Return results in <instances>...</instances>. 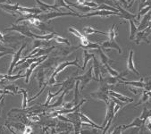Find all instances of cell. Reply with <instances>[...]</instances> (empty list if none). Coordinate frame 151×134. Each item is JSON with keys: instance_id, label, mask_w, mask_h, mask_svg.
<instances>
[{"instance_id": "obj_1", "label": "cell", "mask_w": 151, "mask_h": 134, "mask_svg": "<svg viewBox=\"0 0 151 134\" xmlns=\"http://www.w3.org/2000/svg\"><path fill=\"white\" fill-rule=\"evenodd\" d=\"M70 65H74L77 68H79L80 70L81 69V65L78 63V58L76 57L74 61H64L62 63H60L54 70V72L52 73V74L50 75V77L48 78V80L47 81V86H55V85H61V82H57V81L55 80V76L60 73L61 72H63L66 67L70 66Z\"/></svg>"}, {"instance_id": "obj_2", "label": "cell", "mask_w": 151, "mask_h": 134, "mask_svg": "<svg viewBox=\"0 0 151 134\" xmlns=\"http://www.w3.org/2000/svg\"><path fill=\"white\" fill-rule=\"evenodd\" d=\"M99 89L95 91L90 93L89 96L92 97L95 99L101 100L106 103V105L110 101V96H109V90L114 89V86H111L107 84L106 82L103 81L102 80L99 81Z\"/></svg>"}, {"instance_id": "obj_3", "label": "cell", "mask_w": 151, "mask_h": 134, "mask_svg": "<svg viewBox=\"0 0 151 134\" xmlns=\"http://www.w3.org/2000/svg\"><path fill=\"white\" fill-rule=\"evenodd\" d=\"M63 16H75V17H79L80 14L79 13H74V12H62V11H55V10H51L48 11L45 14H40L37 15V18L40 19V21L46 22H47L48 23H50V22L53 19H55L57 17H63Z\"/></svg>"}, {"instance_id": "obj_4", "label": "cell", "mask_w": 151, "mask_h": 134, "mask_svg": "<svg viewBox=\"0 0 151 134\" xmlns=\"http://www.w3.org/2000/svg\"><path fill=\"white\" fill-rule=\"evenodd\" d=\"M75 80H79L81 82V89L80 92L81 93L82 90L84 89V88L88 85V83L91 81H95L94 75H93V66H90L89 69L88 70V72H86L83 75L75 77Z\"/></svg>"}, {"instance_id": "obj_5", "label": "cell", "mask_w": 151, "mask_h": 134, "mask_svg": "<svg viewBox=\"0 0 151 134\" xmlns=\"http://www.w3.org/2000/svg\"><path fill=\"white\" fill-rule=\"evenodd\" d=\"M111 15H117L120 16L119 12H113L108 10H96L91 11L83 14H80L79 18H86V17H93V16H99V17H109Z\"/></svg>"}, {"instance_id": "obj_6", "label": "cell", "mask_w": 151, "mask_h": 134, "mask_svg": "<svg viewBox=\"0 0 151 134\" xmlns=\"http://www.w3.org/2000/svg\"><path fill=\"white\" fill-rule=\"evenodd\" d=\"M27 46V42H24L20 48L19 49L14 53L13 55V59H12V62H11V64L9 66V70H8V73L7 74H12V73L14 72V69L15 68V66L17 64V63L19 62V60L21 59V56H22V51L23 49L26 48Z\"/></svg>"}, {"instance_id": "obj_7", "label": "cell", "mask_w": 151, "mask_h": 134, "mask_svg": "<svg viewBox=\"0 0 151 134\" xmlns=\"http://www.w3.org/2000/svg\"><path fill=\"white\" fill-rule=\"evenodd\" d=\"M101 45V48L105 51V52H108L110 50L115 49L117 50L119 55H122L123 54V50L122 48L120 47V45L115 41V40H108L105 42H103Z\"/></svg>"}, {"instance_id": "obj_8", "label": "cell", "mask_w": 151, "mask_h": 134, "mask_svg": "<svg viewBox=\"0 0 151 134\" xmlns=\"http://www.w3.org/2000/svg\"><path fill=\"white\" fill-rule=\"evenodd\" d=\"M115 7L118 9L119 13H120V18L123 19V20H125V21H130V20H133L134 22L136 23V18H137V14H132L130 12H128L126 9H124L122 6H121L118 2H115Z\"/></svg>"}, {"instance_id": "obj_9", "label": "cell", "mask_w": 151, "mask_h": 134, "mask_svg": "<svg viewBox=\"0 0 151 134\" xmlns=\"http://www.w3.org/2000/svg\"><path fill=\"white\" fill-rule=\"evenodd\" d=\"M47 57H48V55H44V56H42L39 61H36V62L32 63L31 65H29V66L28 67V68L26 69V73H25V74H24V76H25V83H29V78H31V76H32V73L34 72V70L37 68V67H39V65H40L42 62H44Z\"/></svg>"}, {"instance_id": "obj_10", "label": "cell", "mask_w": 151, "mask_h": 134, "mask_svg": "<svg viewBox=\"0 0 151 134\" xmlns=\"http://www.w3.org/2000/svg\"><path fill=\"white\" fill-rule=\"evenodd\" d=\"M93 59V75L95 78L96 81H99L102 79V68H103V64L100 63V61L98 60V58L94 55L92 57Z\"/></svg>"}, {"instance_id": "obj_11", "label": "cell", "mask_w": 151, "mask_h": 134, "mask_svg": "<svg viewBox=\"0 0 151 134\" xmlns=\"http://www.w3.org/2000/svg\"><path fill=\"white\" fill-rule=\"evenodd\" d=\"M145 122H146L145 120H142V119H140L139 117H137V118L133 119V121H132L131 123H129V124H127V125H122V130L124 131V130H126L127 129L135 127V128H139V129L140 130L139 131L141 132V131L143 130L144 126H145Z\"/></svg>"}, {"instance_id": "obj_12", "label": "cell", "mask_w": 151, "mask_h": 134, "mask_svg": "<svg viewBox=\"0 0 151 134\" xmlns=\"http://www.w3.org/2000/svg\"><path fill=\"white\" fill-rule=\"evenodd\" d=\"M57 48V54H59V55H61L62 57H66L68 56L70 54H72L73 52H74L75 50L81 48V46H65V47H59V48Z\"/></svg>"}, {"instance_id": "obj_13", "label": "cell", "mask_w": 151, "mask_h": 134, "mask_svg": "<svg viewBox=\"0 0 151 134\" xmlns=\"http://www.w3.org/2000/svg\"><path fill=\"white\" fill-rule=\"evenodd\" d=\"M72 89H73V88H72V87H67V88H65V89L62 91V93H61V95H60V97H58V98H57L56 101L54 102V103L51 104V105L49 104V105L47 107V111L50 110V109H52V108H56V107H62V104L64 103V99H65V94H66L69 90H71Z\"/></svg>"}, {"instance_id": "obj_14", "label": "cell", "mask_w": 151, "mask_h": 134, "mask_svg": "<svg viewBox=\"0 0 151 134\" xmlns=\"http://www.w3.org/2000/svg\"><path fill=\"white\" fill-rule=\"evenodd\" d=\"M149 36V32L147 29L143 30H139L136 33V36L134 38V41L136 45H139L142 41L147 42V44H150V41L148 40L147 37Z\"/></svg>"}, {"instance_id": "obj_15", "label": "cell", "mask_w": 151, "mask_h": 134, "mask_svg": "<svg viewBox=\"0 0 151 134\" xmlns=\"http://www.w3.org/2000/svg\"><path fill=\"white\" fill-rule=\"evenodd\" d=\"M55 130L56 132H72L73 131V126L71 122H58L55 125Z\"/></svg>"}, {"instance_id": "obj_16", "label": "cell", "mask_w": 151, "mask_h": 134, "mask_svg": "<svg viewBox=\"0 0 151 134\" xmlns=\"http://www.w3.org/2000/svg\"><path fill=\"white\" fill-rule=\"evenodd\" d=\"M133 55H134V51L132 49L130 50V53H129V57H128V60H127V70L129 72H132L134 73L135 74H137L139 77H141L139 72L136 69L135 67V64H134V61H133Z\"/></svg>"}, {"instance_id": "obj_17", "label": "cell", "mask_w": 151, "mask_h": 134, "mask_svg": "<svg viewBox=\"0 0 151 134\" xmlns=\"http://www.w3.org/2000/svg\"><path fill=\"white\" fill-rule=\"evenodd\" d=\"M79 115H80L81 120V122H85V123L88 124L90 127H93V128H95V129L102 130H103V129H104V127H103V126H99V125H98L97 123H95L93 121L90 120V119H89V118H88L85 114H83L82 112H79Z\"/></svg>"}, {"instance_id": "obj_18", "label": "cell", "mask_w": 151, "mask_h": 134, "mask_svg": "<svg viewBox=\"0 0 151 134\" xmlns=\"http://www.w3.org/2000/svg\"><path fill=\"white\" fill-rule=\"evenodd\" d=\"M95 52L96 54H98L99 55V58H100V63L105 65L106 63H114V60L110 59L106 55V52L100 48H98V49H95Z\"/></svg>"}, {"instance_id": "obj_19", "label": "cell", "mask_w": 151, "mask_h": 134, "mask_svg": "<svg viewBox=\"0 0 151 134\" xmlns=\"http://www.w3.org/2000/svg\"><path fill=\"white\" fill-rule=\"evenodd\" d=\"M109 96H112V97H116L117 99H119L120 101H122V102H124L126 104L128 103H132L133 101V98H131V97H128L124 95H122V94H120L118 92H115L114 91L113 89L109 90Z\"/></svg>"}, {"instance_id": "obj_20", "label": "cell", "mask_w": 151, "mask_h": 134, "mask_svg": "<svg viewBox=\"0 0 151 134\" xmlns=\"http://www.w3.org/2000/svg\"><path fill=\"white\" fill-rule=\"evenodd\" d=\"M83 34L86 35V36L92 35V34H100V35H104V36L107 37V33L100 31V30H98L95 28H93L92 26H88V27L83 28Z\"/></svg>"}, {"instance_id": "obj_21", "label": "cell", "mask_w": 151, "mask_h": 134, "mask_svg": "<svg viewBox=\"0 0 151 134\" xmlns=\"http://www.w3.org/2000/svg\"><path fill=\"white\" fill-rule=\"evenodd\" d=\"M65 2L68 6H70L72 8L74 7L76 8L78 11H81V13H88V12H91L93 8H90L88 6H82V5H78L76 3H73V2H70V1H67V0H65Z\"/></svg>"}, {"instance_id": "obj_22", "label": "cell", "mask_w": 151, "mask_h": 134, "mask_svg": "<svg viewBox=\"0 0 151 134\" xmlns=\"http://www.w3.org/2000/svg\"><path fill=\"white\" fill-rule=\"evenodd\" d=\"M119 83H122V84H124V85H130V86L136 87V88H139V89H143L144 88L143 77H140V81H129L125 80V81H121Z\"/></svg>"}, {"instance_id": "obj_23", "label": "cell", "mask_w": 151, "mask_h": 134, "mask_svg": "<svg viewBox=\"0 0 151 134\" xmlns=\"http://www.w3.org/2000/svg\"><path fill=\"white\" fill-rule=\"evenodd\" d=\"M56 8H60V7H65L66 9H68L70 12H74V13H78V11L73 9L70 6H68L65 2V0H55V3L53 5Z\"/></svg>"}, {"instance_id": "obj_24", "label": "cell", "mask_w": 151, "mask_h": 134, "mask_svg": "<svg viewBox=\"0 0 151 134\" xmlns=\"http://www.w3.org/2000/svg\"><path fill=\"white\" fill-rule=\"evenodd\" d=\"M128 22L130 23V37H129V40H133L135 36H136V33L138 32V26L134 22L133 20H130Z\"/></svg>"}, {"instance_id": "obj_25", "label": "cell", "mask_w": 151, "mask_h": 134, "mask_svg": "<svg viewBox=\"0 0 151 134\" xmlns=\"http://www.w3.org/2000/svg\"><path fill=\"white\" fill-rule=\"evenodd\" d=\"M150 97H151V92L150 91H147L145 89L142 90V96H141V97L139 99V101L134 106V107H137L140 106L141 104H144V103L147 102L148 99L150 98Z\"/></svg>"}, {"instance_id": "obj_26", "label": "cell", "mask_w": 151, "mask_h": 134, "mask_svg": "<svg viewBox=\"0 0 151 134\" xmlns=\"http://www.w3.org/2000/svg\"><path fill=\"white\" fill-rule=\"evenodd\" d=\"M94 55H95V54H93V53H88V50H85V49H84V52H83L84 62H83V65H82L81 69V71H84V70H85L86 65H87L88 62L90 59H91Z\"/></svg>"}, {"instance_id": "obj_27", "label": "cell", "mask_w": 151, "mask_h": 134, "mask_svg": "<svg viewBox=\"0 0 151 134\" xmlns=\"http://www.w3.org/2000/svg\"><path fill=\"white\" fill-rule=\"evenodd\" d=\"M117 35H118L117 25L116 24H113L112 27L110 28V30L107 32V38H108V40H115Z\"/></svg>"}, {"instance_id": "obj_28", "label": "cell", "mask_w": 151, "mask_h": 134, "mask_svg": "<svg viewBox=\"0 0 151 134\" xmlns=\"http://www.w3.org/2000/svg\"><path fill=\"white\" fill-rule=\"evenodd\" d=\"M79 85H80V81L76 80L75 81V89H74V99H73V102L75 104V106L80 102V95L81 94L79 90Z\"/></svg>"}, {"instance_id": "obj_29", "label": "cell", "mask_w": 151, "mask_h": 134, "mask_svg": "<svg viewBox=\"0 0 151 134\" xmlns=\"http://www.w3.org/2000/svg\"><path fill=\"white\" fill-rule=\"evenodd\" d=\"M22 94L23 96V98H22V109H26L28 107V93H27V90L26 89H19V93L18 94Z\"/></svg>"}, {"instance_id": "obj_30", "label": "cell", "mask_w": 151, "mask_h": 134, "mask_svg": "<svg viewBox=\"0 0 151 134\" xmlns=\"http://www.w3.org/2000/svg\"><path fill=\"white\" fill-rule=\"evenodd\" d=\"M53 40H54L55 42L59 43V44H65V45H67V46H70V45H71V43H70V41H69L68 40H66V39L61 37L60 35H58L57 33H55V34Z\"/></svg>"}, {"instance_id": "obj_31", "label": "cell", "mask_w": 151, "mask_h": 134, "mask_svg": "<svg viewBox=\"0 0 151 134\" xmlns=\"http://www.w3.org/2000/svg\"><path fill=\"white\" fill-rule=\"evenodd\" d=\"M101 48V45L99 44V43H92V42H89L88 45L86 46H82L81 47V48H82L83 50H89V49H98V48Z\"/></svg>"}, {"instance_id": "obj_32", "label": "cell", "mask_w": 151, "mask_h": 134, "mask_svg": "<svg viewBox=\"0 0 151 134\" xmlns=\"http://www.w3.org/2000/svg\"><path fill=\"white\" fill-rule=\"evenodd\" d=\"M143 82H144L143 89L147 91H151V76L143 77Z\"/></svg>"}, {"instance_id": "obj_33", "label": "cell", "mask_w": 151, "mask_h": 134, "mask_svg": "<svg viewBox=\"0 0 151 134\" xmlns=\"http://www.w3.org/2000/svg\"><path fill=\"white\" fill-rule=\"evenodd\" d=\"M21 73H22V71H20V72H19V73H18V74H16V75L5 74V79H6L7 81H16V80H18V79H21V78L25 77L24 75H21Z\"/></svg>"}, {"instance_id": "obj_34", "label": "cell", "mask_w": 151, "mask_h": 134, "mask_svg": "<svg viewBox=\"0 0 151 134\" xmlns=\"http://www.w3.org/2000/svg\"><path fill=\"white\" fill-rule=\"evenodd\" d=\"M5 89H6V90H8V91H10V92H12L14 95L19 93V88H18V86H16L15 84L7 85V86L5 87Z\"/></svg>"}, {"instance_id": "obj_35", "label": "cell", "mask_w": 151, "mask_h": 134, "mask_svg": "<svg viewBox=\"0 0 151 134\" xmlns=\"http://www.w3.org/2000/svg\"><path fill=\"white\" fill-rule=\"evenodd\" d=\"M104 66L106 67V69L107 73H109V75H111V76H118V75H119L120 73L117 72L116 70L113 69L112 67H111V65H110V63H106V64H105Z\"/></svg>"}, {"instance_id": "obj_36", "label": "cell", "mask_w": 151, "mask_h": 134, "mask_svg": "<svg viewBox=\"0 0 151 134\" xmlns=\"http://www.w3.org/2000/svg\"><path fill=\"white\" fill-rule=\"evenodd\" d=\"M68 31L71 32L72 34H73L74 36H76V37L79 38V39H81L82 36H84V34H82V33H81L79 30H77L76 29H74V28H73V27H69V28H68Z\"/></svg>"}, {"instance_id": "obj_37", "label": "cell", "mask_w": 151, "mask_h": 134, "mask_svg": "<svg viewBox=\"0 0 151 134\" xmlns=\"http://www.w3.org/2000/svg\"><path fill=\"white\" fill-rule=\"evenodd\" d=\"M73 107H75V104L73 102V101H71V102H65V103L62 104V107L64 109H71Z\"/></svg>"}, {"instance_id": "obj_38", "label": "cell", "mask_w": 151, "mask_h": 134, "mask_svg": "<svg viewBox=\"0 0 151 134\" xmlns=\"http://www.w3.org/2000/svg\"><path fill=\"white\" fill-rule=\"evenodd\" d=\"M4 107H5V95H1L0 96V117H1Z\"/></svg>"}, {"instance_id": "obj_39", "label": "cell", "mask_w": 151, "mask_h": 134, "mask_svg": "<svg viewBox=\"0 0 151 134\" xmlns=\"http://www.w3.org/2000/svg\"><path fill=\"white\" fill-rule=\"evenodd\" d=\"M83 6H88V7H90V8H96V7H98V6H99V5H98V4H96L95 2H92V1H87V0L84 2Z\"/></svg>"}, {"instance_id": "obj_40", "label": "cell", "mask_w": 151, "mask_h": 134, "mask_svg": "<svg viewBox=\"0 0 151 134\" xmlns=\"http://www.w3.org/2000/svg\"><path fill=\"white\" fill-rule=\"evenodd\" d=\"M81 44H80V46L81 47H82V46H86V45H88L90 41L88 40V39L87 38V36L86 35H84V36H82L81 39Z\"/></svg>"}, {"instance_id": "obj_41", "label": "cell", "mask_w": 151, "mask_h": 134, "mask_svg": "<svg viewBox=\"0 0 151 134\" xmlns=\"http://www.w3.org/2000/svg\"><path fill=\"white\" fill-rule=\"evenodd\" d=\"M14 50H10V51H0V58H2L3 56L5 55H14Z\"/></svg>"}, {"instance_id": "obj_42", "label": "cell", "mask_w": 151, "mask_h": 134, "mask_svg": "<svg viewBox=\"0 0 151 134\" xmlns=\"http://www.w3.org/2000/svg\"><path fill=\"white\" fill-rule=\"evenodd\" d=\"M32 131H33V129L31 126H29V125H25V128L23 130V133L29 134V133H32Z\"/></svg>"}, {"instance_id": "obj_43", "label": "cell", "mask_w": 151, "mask_h": 134, "mask_svg": "<svg viewBox=\"0 0 151 134\" xmlns=\"http://www.w3.org/2000/svg\"><path fill=\"white\" fill-rule=\"evenodd\" d=\"M123 130H122V125H119V126H116L113 131H111V133H122Z\"/></svg>"}, {"instance_id": "obj_44", "label": "cell", "mask_w": 151, "mask_h": 134, "mask_svg": "<svg viewBox=\"0 0 151 134\" xmlns=\"http://www.w3.org/2000/svg\"><path fill=\"white\" fill-rule=\"evenodd\" d=\"M0 43H1V44H6L5 34H4V32H1V31H0Z\"/></svg>"}, {"instance_id": "obj_45", "label": "cell", "mask_w": 151, "mask_h": 134, "mask_svg": "<svg viewBox=\"0 0 151 134\" xmlns=\"http://www.w3.org/2000/svg\"><path fill=\"white\" fill-rule=\"evenodd\" d=\"M138 89H139V88H136V87H134V88H130V90H131L132 92H133L135 95H138V94H139V93L141 92V91L139 90Z\"/></svg>"}, {"instance_id": "obj_46", "label": "cell", "mask_w": 151, "mask_h": 134, "mask_svg": "<svg viewBox=\"0 0 151 134\" xmlns=\"http://www.w3.org/2000/svg\"><path fill=\"white\" fill-rule=\"evenodd\" d=\"M0 4H12L11 0H0Z\"/></svg>"}, {"instance_id": "obj_47", "label": "cell", "mask_w": 151, "mask_h": 134, "mask_svg": "<svg viewBox=\"0 0 151 134\" xmlns=\"http://www.w3.org/2000/svg\"><path fill=\"white\" fill-rule=\"evenodd\" d=\"M85 1H86V0H77L76 4H78V5H82V6H83V4H84Z\"/></svg>"}, {"instance_id": "obj_48", "label": "cell", "mask_w": 151, "mask_h": 134, "mask_svg": "<svg viewBox=\"0 0 151 134\" xmlns=\"http://www.w3.org/2000/svg\"><path fill=\"white\" fill-rule=\"evenodd\" d=\"M126 1L130 4V6H132V5H133V3H134L135 0H126Z\"/></svg>"}, {"instance_id": "obj_49", "label": "cell", "mask_w": 151, "mask_h": 134, "mask_svg": "<svg viewBox=\"0 0 151 134\" xmlns=\"http://www.w3.org/2000/svg\"><path fill=\"white\" fill-rule=\"evenodd\" d=\"M146 126H147V128L151 131V122H148L147 123V125H146Z\"/></svg>"}, {"instance_id": "obj_50", "label": "cell", "mask_w": 151, "mask_h": 134, "mask_svg": "<svg viewBox=\"0 0 151 134\" xmlns=\"http://www.w3.org/2000/svg\"><path fill=\"white\" fill-rule=\"evenodd\" d=\"M146 1H147V0H139V6H142Z\"/></svg>"}, {"instance_id": "obj_51", "label": "cell", "mask_w": 151, "mask_h": 134, "mask_svg": "<svg viewBox=\"0 0 151 134\" xmlns=\"http://www.w3.org/2000/svg\"><path fill=\"white\" fill-rule=\"evenodd\" d=\"M149 29H151V21L149 22V23H148V26H147V30H149Z\"/></svg>"}, {"instance_id": "obj_52", "label": "cell", "mask_w": 151, "mask_h": 134, "mask_svg": "<svg viewBox=\"0 0 151 134\" xmlns=\"http://www.w3.org/2000/svg\"><path fill=\"white\" fill-rule=\"evenodd\" d=\"M148 30V32H149V35H151V29H149V30Z\"/></svg>"}, {"instance_id": "obj_53", "label": "cell", "mask_w": 151, "mask_h": 134, "mask_svg": "<svg viewBox=\"0 0 151 134\" xmlns=\"http://www.w3.org/2000/svg\"><path fill=\"white\" fill-rule=\"evenodd\" d=\"M113 2H114V3H115L116 1H115V0H113Z\"/></svg>"}, {"instance_id": "obj_54", "label": "cell", "mask_w": 151, "mask_h": 134, "mask_svg": "<svg viewBox=\"0 0 151 134\" xmlns=\"http://www.w3.org/2000/svg\"><path fill=\"white\" fill-rule=\"evenodd\" d=\"M0 119H1V117H0Z\"/></svg>"}]
</instances>
